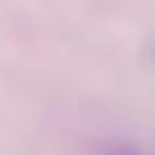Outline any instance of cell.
I'll return each mask as SVG.
<instances>
[{"instance_id":"6da1fadb","label":"cell","mask_w":155,"mask_h":155,"mask_svg":"<svg viewBox=\"0 0 155 155\" xmlns=\"http://www.w3.org/2000/svg\"><path fill=\"white\" fill-rule=\"evenodd\" d=\"M103 155H139V150L137 148H132V146H128V144H110L105 150H103Z\"/></svg>"}]
</instances>
